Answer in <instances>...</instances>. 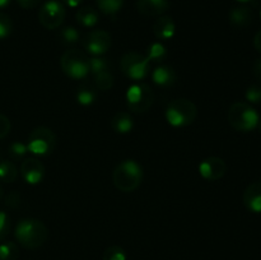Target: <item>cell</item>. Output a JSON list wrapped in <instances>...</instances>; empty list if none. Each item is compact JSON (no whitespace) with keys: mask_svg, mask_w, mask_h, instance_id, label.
<instances>
[{"mask_svg":"<svg viewBox=\"0 0 261 260\" xmlns=\"http://www.w3.org/2000/svg\"><path fill=\"white\" fill-rule=\"evenodd\" d=\"M126 102L130 111L144 114L154 103V92L147 83H135L127 88Z\"/></svg>","mask_w":261,"mask_h":260,"instance_id":"6","label":"cell"},{"mask_svg":"<svg viewBox=\"0 0 261 260\" xmlns=\"http://www.w3.org/2000/svg\"><path fill=\"white\" fill-rule=\"evenodd\" d=\"M82 45L92 56H102L111 47V35L103 30H93L82 40Z\"/></svg>","mask_w":261,"mask_h":260,"instance_id":"10","label":"cell"},{"mask_svg":"<svg viewBox=\"0 0 261 260\" xmlns=\"http://www.w3.org/2000/svg\"><path fill=\"white\" fill-rule=\"evenodd\" d=\"M10 231V218L5 212L0 211V242L8 236Z\"/></svg>","mask_w":261,"mask_h":260,"instance_id":"32","label":"cell"},{"mask_svg":"<svg viewBox=\"0 0 261 260\" xmlns=\"http://www.w3.org/2000/svg\"><path fill=\"white\" fill-rule=\"evenodd\" d=\"M14 236L20 246L35 250L46 244L48 239V228L40 219L23 218L15 226Z\"/></svg>","mask_w":261,"mask_h":260,"instance_id":"1","label":"cell"},{"mask_svg":"<svg viewBox=\"0 0 261 260\" xmlns=\"http://www.w3.org/2000/svg\"><path fill=\"white\" fill-rule=\"evenodd\" d=\"M18 177V168L13 161L0 160V181L3 183H14Z\"/></svg>","mask_w":261,"mask_h":260,"instance_id":"22","label":"cell"},{"mask_svg":"<svg viewBox=\"0 0 261 260\" xmlns=\"http://www.w3.org/2000/svg\"><path fill=\"white\" fill-rule=\"evenodd\" d=\"M170 7V0H137L138 12L145 17H161Z\"/></svg>","mask_w":261,"mask_h":260,"instance_id":"13","label":"cell"},{"mask_svg":"<svg viewBox=\"0 0 261 260\" xmlns=\"http://www.w3.org/2000/svg\"><path fill=\"white\" fill-rule=\"evenodd\" d=\"M19 247L15 242L5 241L0 244V260H18Z\"/></svg>","mask_w":261,"mask_h":260,"instance_id":"26","label":"cell"},{"mask_svg":"<svg viewBox=\"0 0 261 260\" xmlns=\"http://www.w3.org/2000/svg\"><path fill=\"white\" fill-rule=\"evenodd\" d=\"M110 69V63L106 58L103 56H92L89 59V73L92 75H96V74L102 73V71H106Z\"/></svg>","mask_w":261,"mask_h":260,"instance_id":"27","label":"cell"},{"mask_svg":"<svg viewBox=\"0 0 261 260\" xmlns=\"http://www.w3.org/2000/svg\"><path fill=\"white\" fill-rule=\"evenodd\" d=\"M10 127H12L10 120L5 115L0 114V139H3V138H5L9 134Z\"/></svg>","mask_w":261,"mask_h":260,"instance_id":"34","label":"cell"},{"mask_svg":"<svg viewBox=\"0 0 261 260\" xmlns=\"http://www.w3.org/2000/svg\"><path fill=\"white\" fill-rule=\"evenodd\" d=\"M3 198V186H2V184H0V199Z\"/></svg>","mask_w":261,"mask_h":260,"instance_id":"41","label":"cell"},{"mask_svg":"<svg viewBox=\"0 0 261 260\" xmlns=\"http://www.w3.org/2000/svg\"><path fill=\"white\" fill-rule=\"evenodd\" d=\"M252 70H254V74L255 76H256L259 81H261V58L256 59L254 63V68H252Z\"/></svg>","mask_w":261,"mask_h":260,"instance_id":"36","label":"cell"},{"mask_svg":"<svg viewBox=\"0 0 261 260\" xmlns=\"http://www.w3.org/2000/svg\"><path fill=\"white\" fill-rule=\"evenodd\" d=\"M120 69L125 76L139 82L150 74V61L143 54L127 53L120 60Z\"/></svg>","mask_w":261,"mask_h":260,"instance_id":"8","label":"cell"},{"mask_svg":"<svg viewBox=\"0 0 261 260\" xmlns=\"http://www.w3.org/2000/svg\"><path fill=\"white\" fill-rule=\"evenodd\" d=\"M75 19L82 27L92 28L96 27L99 22V13L92 7H82L79 8L75 14Z\"/></svg>","mask_w":261,"mask_h":260,"instance_id":"19","label":"cell"},{"mask_svg":"<svg viewBox=\"0 0 261 260\" xmlns=\"http://www.w3.org/2000/svg\"><path fill=\"white\" fill-rule=\"evenodd\" d=\"M257 130H259V132L261 133V120H260V121H259V124H257Z\"/></svg>","mask_w":261,"mask_h":260,"instance_id":"42","label":"cell"},{"mask_svg":"<svg viewBox=\"0 0 261 260\" xmlns=\"http://www.w3.org/2000/svg\"><path fill=\"white\" fill-rule=\"evenodd\" d=\"M17 2L23 9H32V8L37 7L40 4L41 0H17Z\"/></svg>","mask_w":261,"mask_h":260,"instance_id":"35","label":"cell"},{"mask_svg":"<svg viewBox=\"0 0 261 260\" xmlns=\"http://www.w3.org/2000/svg\"><path fill=\"white\" fill-rule=\"evenodd\" d=\"M245 206L252 213H261V183H252L245 189L242 196Z\"/></svg>","mask_w":261,"mask_h":260,"instance_id":"15","label":"cell"},{"mask_svg":"<svg viewBox=\"0 0 261 260\" xmlns=\"http://www.w3.org/2000/svg\"><path fill=\"white\" fill-rule=\"evenodd\" d=\"M125 0H96L97 7L103 14L115 15L124 7Z\"/></svg>","mask_w":261,"mask_h":260,"instance_id":"25","label":"cell"},{"mask_svg":"<svg viewBox=\"0 0 261 260\" xmlns=\"http://www.w3.org/2000/svg\"><path fill=\"white\" fill-rule=\"evenodd\" d=\"M28 153V148L25 143L22 142H14L9 145L8 148V154L12 160H24L25 154Z\"/></svg>","mask_w":261,"mask_h":260,"instance_id":"28","label":"cell"},{"mask_svg":"<svg viewBox=\"0 0 261 260\" xmlns=\"http://www.w3.org/2000/svg\"><path fill=\"white\" fill-rule=\"evenodd\" d=\"M28 152L36 155H48L56 147V135L50 127L38 126L30 133L27 139Z\"/></svg>","mask_w":261,"mask_h":260,"instance_id":"7","label":"cell"},{"mask_svg":"<svg viewBox=\"0 0 261 260\" xmlns=\"http://www.w3.org/2000/svg\"><path fill=\"white\" fill-rule=\"evenodd\" d=\"M13 31V22L9 15L0 13V40L9 37Z\"/></svg>","mask_w":261,"mask_h":260,"instance_id":"30","label":"cell"},{"mask_svg":"<svg viewBox=\"0 0 261 260\" xmlns=\"http://www.w3.org/2000/svg\"><path fill=\"white\" fill-rule=\"evenodd\" d=\"M245 97L250 103H261V86H256V84L250 86L246 89Z\"/></svg>","mask_w":261,"mask_h":260,"instance_id":"31","label":"cell"},{"mask_svg":"<svg viewBox=\"0 0 261 260\" xmlns=\"http://www.w3.org/2000/svg\"><path fill=\"white\" fill-rule=\"evenodd\" d=\"M58 38L61 43L66 46H73L81 40V32L74 25H65L58 32Z\"/></svg>","mask_w":261,"mask_h":260,"instance_id":"21","label":"cell"},{"mask_svg":"<svg viewBox=\"0 0 261 260\" xmlns=\"http://www.w3.org/2000/svg\"><path fill=\"white\" fill-rule=\"evenodd\" d=\"M254 46L259 53H261V30L255 35L254 38Z\"/></svg>","mask_w":261,"mask_h":260,"instance_id":"38","label":"cell"},{"mask_svg":"<svg viewBox=\"0 0 261 260\" xmlns=\"http://www.w3.org/2000/svg\"><path fill=\"white\" fill-rule=\"evenodd\" d=\"M198 117V107L186 98H177L170 102L166 109V120L171 126L185 127L193 124Z\"/></svg>","mask_w":261,"mask_h":260,"instance_id":"3","label":"cell"},{"mask_svg":"<svg viewBox=\"0 0 261 260\" xmlns=\"http://www.w3.org/2000/svg\"><path fill=\"white\" fill-rule=\"evenodd\" d=\"M236 2L242 3V4H244V3H250V2H251V0H236Z\"/></svg>","mask_w":261,"mask_h":260,"instance_id":"40","label":"cell"},{"mask_svg":"<svg viewBox=\"0 0 261 260\" xmlns=\"http://www.w3.org/2000/svg\"><path fill=\"white\" fill-rule=\"evenodd\" d=\"M153 33L160 41H167L175 36L176 23L170 15H161L153 24Z\"/></svg>","mask_w":261,"mask_h":260,"instance_id":"14","label":"cell"},{"mask_svg":"<svg viewBox=\"0 0 261 260\" xmlns=\"http://www.w3.org/2000/svg\"><path fill=\"white\" fill-rule=\"evenodd\" d=\"M93 82H94V87H96L97 91H109V89L112 88L114 86V75L110 70L102 71V73L96 74L93 75Z\"/></svg>","mask_w":261,"mask_h":260,"instance_id":"24","label":"cell"},{"mask_svg":"<svg viewBox=\"0 0 261 260\" xmlns=\"http://www.w3.org/2000/svg\"><path fill=\"white\" fill-rule=\"evenodd\" d=\"M112 181L116 189L124 193L137 190L143 181V167L135 160H124L115 167Z\"/></svg>","mask_w":261,"mask_h":260,"instance_id":"2","label":"cell"},{"mask_svg":"<svg viewBox=\"0 0 261 260\" xmlns=\"http://www.w3.org/2000/svg\"><path fill=\"white\" fill-rule=\"evenodd\" d=\"M260 121L259 114L246 102H234L228 110V122L237 132L249 133L256 129Z\"/></svg>","mask_w":261,"mask_h":260,"instance_id":"4","label":"cell"},{"mask_svg":"<svg viewBox=\"0 0 261 260\" xmlns=\"http://www.w3.org/2000/svg\"><path fill=\"white\" fill-rule=\"evenodd\" d=\"M10 2H12V0H0V9H4V8H7L8 5L10 4Z\"/></svg>","mask_w":261,"mask_h":260,"instance_id":"39","label":"cell"},{"mask_svg":"<svg viewBox=\"0 0 261 260\" xmlns=\"http://www.w3.org/2000/svg\"><path fill=\"white\" fill-rule=\"evenodd\" d=\"M152 79L157 86L160 87H171L175 84L177 75L173 68L168 65H160L152 71Z\"/></svg>","mask_w":261,"mask_h":260,"instance_id":"17","label":"cell"},{"mask_svg":"<svg viewBox=\"0 0 261 260\" xmlns=\"http://www.w3.org/2000/svg\"><path fill=\"white\" fill-rule=\"evenodd\" d=\"M45 166L38 158L27 157L20 165V175L30 185H37L45 177Z\"/></svg>","mask_w":261,"mask_h":260,"instance_id":"12","label":"cell"},{"mask_svg":"<svg viewBox=\"0 0 261 260\" xmlns=\"http://www.w3.org/2000/svg\"><path fill=\"white\" fill-rule=\"evenodd\" d=\"M60 66L66 76L74 81H79L88 76L89 58L83 51L70 48L61 55Z\"/></svg>","mask_w":261,"mask_h":260,"instance_id":"5","label":"cell"},{"mask_svg":"<svg viewBox=\"0 0 261 260\" xmlns=\"http://www.w3.org/2000/svg\"><path fill=\"white\" fill-rule=\"evenodd\" d=\"M66 8L59 0H47L38 10V22L46 30H56L64 23Z\"/></svg>","mask_w":261,"mask_h":260,"instance_id":"9","label":"cell"},{"mask_svg":"<svg viewBox=\"0 0 261 260\" xmlns=\"http://www.w3.org/2000/svg\"><path fill=\"white\" fill-rule=\"evenodd\" d=\"M111 127L117 134H127L134 127V120H133L132 115L129 112H116L111 119Z\"/></svg>","mask_w":261,"mask_h":260,"instance_id":"18","label":"cell"},{"mask_svg":"<svg viewBox=\"0 0 261 260\" xmlns=\"http://www.w3.org/2000/svg\"><path fill=\"white\" fill-rule=\"evenodd\" d=\"M75 99L79 105H82V106H89V105L94 103L97 99L96 87L88 83L81 84V86L76 88Z\"/></svg>","mask_w":261,"mask_h":260,"instance_id":"20","label":"cell"},{"mask_svg":"<svg viewBox=\"0 0 261 260\" xmlns=\"http://www.w3.org/2000/svg\"><path fill=\"white\" fill-rule=\"evenodd\" d=\"M84 0H63V4L68 8H78Z\"/></svg>","mask_w":261,"mask_h":260,"instance_id":"37","label":"cell"},{"mask_svg":"<svg viewBox=\"0 0 261 260\" xmlns=\"http://www.w3.org/2000/svg\"><path fill=\"white\" fill-rule=\"evenodd\" d=\"M145 56L150 63H161L167 58V48L162 42H153L148 46Z\"/></svg>","mask_w":261,"mask_h":260,"instance_id":"23","label":"cell"},{"mask_svg":"<svg viewBox=\"0 0 261 260\" xmlns=\"http://www.w3.org/2000/svg\"><path fill=\"white\" fill-rule=\"evenodd\" d=\"M228 18L232 25L244 28L251 24L252 19H254V13H252L251 8L245 7V5H239V7L232 8Z\"/></svg>","mask_w":261,"mask_h":260,"instance_id":"16","label":"cell"},{"mask_svg":"<svg viewBox=\"0 0 261 260\" xmlns=\"http://www.w3.org/2000/svg\"><path fill=\"white\" fill-rule=\"evenodd\" d=\"M20 203H22V195H20V193H18L17 190L10 191V193L5 196V205H7L8 208L15 209L20 205Z\"/></svg>","mask_w":261,"mask_h":260,"instance_id":"33","label":"cell"},{"mask_svg":"<svg viewBox=\"0 0 261 260\" xmlns=\"http://www.w3.org/2000/svg\"><path fill=\"white\" fill-rule=\"evenodd\" d=\"M102 260H127L126 252L119 245H112L107 247L103 252Z\"/></svg>","mask_w":261,"mask_h":260,"instance_id":"29","label":"cell"},{"mask_svg":"<svg viewBox=\"0 0 261 260\" xmlns=\"http://www.w3.org/2000/svg\"><path fill=\"white\" fill-rule=\"evenodd\" d=\"M260 18H261V10H260Z\"/></svg>","mask_w":261,"mask_h":260,"instance_id":"43","label":"cell"},{"mask_svg":"<svg viewBox=\"0 0 261 260\" xmlns=\"http://www.w3.org/2000/svg\"><path fill=\"white\" fill-rule=\"evenodd\" d=\"M227 172V165L223 158L212 157L204 158L199 165V173L203 178L208 181H217L223 177Z\"/></svg>","mask_w":261,"mask_h":260,"instance_id":"11","label":"cell"}]
</instances>
